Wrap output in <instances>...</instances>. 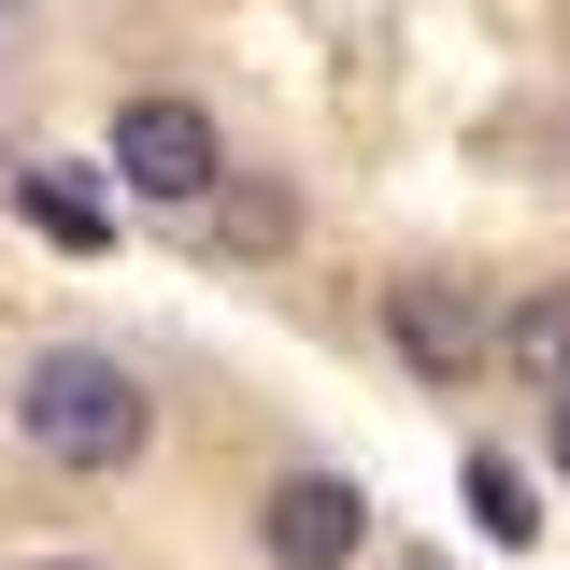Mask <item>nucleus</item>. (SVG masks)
I'll return each mask as SVG.
<instances>
[{"label":"nucleus","instance_id":"nucleus-1","mask_svg":"<svg viewBox=\"0 0 570 570\" xmlns=\"http://www.w3.org/2000/svg\"><path fill=\"white\" fill-rule=\"evenodd\" d=\"M142 371L100 343H43L29 371H14V442L43 456V471H129L142 456Z\"/></svg>","mask_w":570,"mask_h":570},{"label":"nucleus","instance_id":"nucleus-2","mask_svg":"<svg viewBox=\"0 0 570 570\" xmlns=\"http://www.w3.org/2000/svg\"><path fill=\"white\" fill-rule=\"evenodd\" d=\"M115 171H129L142 200H214L228 142H214L200 100H129V115H115Z\"/></svg>","mask_w":570,"mask_h":570},{"label":"nucleus","instance_id":"nucleus-3","mask_svg":"<svg viewBox=\"0 0 570 570\" xmlns=\"http://www.w3.org/2000/svg\"><path fill=\"white\" fill-rule=\"evenodd\" d=\"M257 542H272V570H343L356 542H371V499H356L343 471H285V485L257 499Z\"/></svg>","mask_w":570,"mask_h":570},{"label":"nucleus","instance_id":"nucleus-4","mask_svg":"<svg viewBox=\"0 0 570 570\" xmlns=\"http://www.w3.org/2000/svg\"><path fill=\"white\" fill-rule=\"evenodd\" d=\"M385 343L414 356L428 385H471L485 371V299L471 285H385Z\"/></svg>","mask_w":570,"mask_h":570},{"label":"nucleus","instance_id":"nucleus-5","mask_svg":"<svg viewBox=\"0 0 570 570\" xmlns=\"http://www.w3.org/2000/svg\"><path fill=\"white\" fill-rule=\"evenodd\" d=\"M499 356H513V371H528V385L557 400V385H570V285H542V299H513V328H499Z\"/></svg>","mask_w":570,"mask_h":570},{"label":"nucleus","instance_id":"nucleus-6","mask_svg":"<svg viewBox=\"0 0 570 570\" xmlns=\"http://www.w3.org/2000/svg\"><path fill=\"white\" fill-rule=\"evenodd\" d=\"M14 200H29V228H43V243H58V257H100V228H115V214L86 200V186H71V171H29V186H14Z\"/></svg>","mask_w":570,"mask_h":570},{"label":"nucleus","instance_id":"nucleus-7","mask_svg":"<svg viewBox=\"0 0 570 570\" xmlns=\"http://www.w3.org/2000/svg\"><path fill=\"white\" fill-rule=\"evenodd\" d=\"M456 485H471V528H485V542H528V528H542V513H528V471H513V456H471Z\"/></svg>","mask_w":570,"mask_h":570},{"label":"nucleus","instance_id":"nucleus-8","mask_svg":"<svg viewBox=\"0 0 570 570\" xmlns=\"http://www.w3.org/2000/svg\"><path fill=\"white\" fill-rule=\"evenodd\" d=\"M542 442H557V471H570V385H557V414H542Z\"/></svg>","mask_w":570,"mask_h":570},{"label":"nucleus","instance_id":"nucleus-9","mask_svg":"<svg viewBox=\"0 0 570 570\" xmlns=\"http://www.w3.org/2000/svg\"><path fill=\"white\" fill-rule=\"evenodd\" d=\"M58 570H86V557H58Z\"/></svg>","mask_w":570,"mask_h":570},{"label":"nucleus","instance_id":"nucleus-10","mask_svg":"<svg viewBox=\"0 0 570 570\" xmlns=\"http://www.w3.org/2000/svg\"><path fill=\"white\" fill-rule=\"evenodd\" d=\"M0 14H14V0H0Z\"/></svg>","mask_w":570,"mask_h":570}]
</instances>
